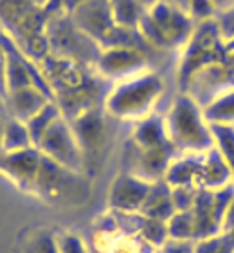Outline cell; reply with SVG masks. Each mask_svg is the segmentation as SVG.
<instances>
[{
    "instance_id": "obj_14",
    "label": "cell",
    "mask_w": 234,
    "mask_h": 253,
    "mask_svg": "<svg viewBox=\"0 0 234 253\" xmlns=\"http://www.w3.org/2000/svg\"><path fill=\"white\" fill-rule=\"evenodd\" d=\"M202 156L204 154H176L163 180L171 188H198L200 190Z\"/></svg>"
},
{
    "instance_id": "obj_10",
    "label": "cell",
    "mask_w": 234,
    "mask_h": 253,
    "mask_svg": "<svg viewBox=\"0 0 234 253\" xmlns=\"http://www.w3.org/2000/svg\"><path fill=\"white\" fill-rule=\"evenodd\" d=\"M152 182L126 171L117 174L107 191V208L113 214H141Z\"/></svg>"
},
{
    "instance_id": "obj_38",
    "label": "cell",
    "mask_w": 234,
    "mask_h": 253,
    "mask_svg": "<svg viewBox=\"0 0 234 253\" xmlns=\"http://www.w3.org/2000/svg\"><path fill=\"white\" fill-rule=\"evenodd\" d=\"M156 253H159V252H156Z\"/></svg>"
},
{
    "instance_id": "obj_35",
    "label": "cell",
    "mask_w": 234,
    "mask_h": 253,
    "mask_svg": "<svg viewBox=\"0 0 234 253\" xmlns=\"http://www.w3.org/2000/svg\"><path fill=\"white\" fill-rule=\"evenodd\" d=\"M137 2H139V4H141V6H143L146 11H148V9L154 8V6H156L157 2H161V0H137Z\"/></svg>"
},
{
    "instance_id": "obj_23",
    "label": "cell",
    "mask_w": 234,
    "mask_h": 253,
    "mask_svg": "<svg viewBox=\"0 0 234 253\" xmlns=\"http://www.w3.org/2000/svg\"><path fill=\"white\" fill-rule=\"evenodd\" d=\"M62 113H60V109L56 105V101H51V103H47L45 107L38 113L36 117H32L28 122H25L28 127V133H30V139H32V145L36 146L39 143V139L43 137V133L51 127V124Z\"/></svg>"
},
{
    "instance_id": "obj_15",
    "label": "cell",
    "mask_w": 234,
    "mask_h": 253,
    "mask_svg": "<svg viewBox=\"0 0 234 253\" xmlns=\"http://www.w3.org/2000/svg\"><path fill=\"white\" fill-rule=\"evenodd\" d=\"M174 156L176 150L172 146H163L154 150H135L131 172H135L137 176L148 182L163 180Z\"/></svg>"
},
{
    "instance_id": "obj_36",
    "label": "cell",
    "mask_w": 234,
    "mask_h": 253,
    "mask_svg": "<svg viewBox=\"0 0 234 253\" xmlns=\"http://www.w3.org/2000/svg\"><path fill=\"white\" fill-rule=\"evenodd\" d=\"M32 2H36L39 6H47V4H51V0H32Z\"/></svg>"
},
{
    "instance_id": "obj_1",
    "label": "cell",
    "mask_w": 234,
    "mask_h": 253,
    "mask_svg": "<svg viewBox=\"0 0 234 253\" xmlns=\"http://www.w3.org/2000/svg\"><path fill=\"white\" fill-rule=\"evenodd\" d=\"M165 94V81L159 73L146 70L118 81L103 100V113L117 120L139 122L152 115Z\"/></svg>"
},
{
    "instance_id": "obj_29",
    "label": "cell",
    "mask_w": 234,
    "mask_h": 253,
    "mask_svg": "<svg viewBox=\"0 0 234 253\" xmlns=\"http://www.w3.org/2000/svg\"><path fill=\"white\" fill-rule=\"evenodd\" d=\"M195 248H197V242H193V240H176V238H169L157 252L159 253H195Z\"/></svg>"
},
{
    "instance_id": "obj_20",
    "label": "cell",
    "mask_w": 234,
    "mask_h": 253,
    "mask_svg": "<svg viewBox=\"0 0 234 253\" xmlns=\"http://www.w3.org/2000/svg\"><path fill=\"white\" fill-rule=\"evenodd\" d=\"M133 229L156 252L169 240V227H167V221H161V219L133 214Z\"/></svg>"
},
{
    "instance_id": "obj_21",
    "label": "cell",
    "mask_w": 234,
    "mask_h": 253,
    "mask_svg": "<svg viewBox=\"0 0 234 253\" xmlns=\"http://www.w3.org/2000/svg\"><path fill=\"white\" fill-rule=\"evenodd\" d=\"M27 148H36L32 145L27 124L23 120H17V118L6 117L4 133H2V152H21V150H27Z\"/></svg>"
},
{
    "instance_id": "obj_6",
    "label": "cell",
    "mask_w": 234,
    "mask_h": 253,
    "mask_svg": "<svg viewBox=\"0 0 234 253\" xmlns=\"http://www.w3.org/2000/svg\"><path fill=\"white\" fill-rule=\"evenodd\" d=\"M234 197V186H227L221 190H198L189 214L193 219L195 242L223 233L225 217Z\"/></svg>"
},
{
    "instance_id": "obj_3",
    "label": "cell",
    "mask_w": 234,
    "mask_h": 253,
    "mask_svg": "<svg viewBox=\"0 0 234 253\" xmlns=\"http://www.w3.org/2000/svg\"><path fill=\"white\" fill-rule=\"evenodd\" d=\"M30 195L54 207H77L90 197V184L86 172L68 169L41 156V165Z\"/></svg>"
},
{
    "instance_id": "obj_39",
    "label": "cell",
    "mask_w": 234,
    "mask_h": 253,
    "mask_svg": "<svg viewBox=\"0 0 234 253\" xmlns=\"http://www.w3.org/2000/svg\"><path fill=\"white\" fill-rule=\"evenodd\" d=\"M233 253H234V252H233Z\"/></svg>"
},
{
    "instance_id": "obj_19",
    "label": "cell",
    "mask_w": 234,
    "mask_h": 253,
    "mask_svg": "<svg viewBox=\"0 0 234 253\" xmlns=\"http://www.w3.org/2000/svg\"><path fill=\"white\" fill-rule=\"evenodd\" d=\"M202 109L210 126H234V84L217 94Z\"/></svg>"
},
{
    "instance_id": "obj_27",
    "label": "cell",
    "mask_w": 234,
    "mask_h": 253,
    "mask_svg": "<svg viewBox=\"0 0 234 253\" xmlns=\"http://www.w3.org/2000/svg\"><path fill=\"white\" fill-rule=\"evenodd\" d=\"M186 11L195 23H204V21H210V19H216L217 13L212 0H188Z\"/></svg>"
},
{
    "instance_id": "obj_5",
    "label": "cell",
    "mask_w": 234,
    "mask_h": 253,
    "mask_svg": "<svg viewBox=\"0 0 234 253\" xmlns=\"http://www.w3.org/2000/svg\"><path fill=\"white\" fill-rule=\"evenodd\" d=\"M227 51V43L216 19L197 23L193 34L184 45V58L180 64V81L186 86L188 81L202 68L214 62H221Z\"/></svg>"
},
{
    "instance_id": "obj_18",
    "label": "cell",
    "mask_w": 234,
    "mask_h": 253,
    "mask_svg": "<svg viewBox=\"0 0 234 253\" xmlns=\"http://www.w3.org/2000/svg\"><path fill=\"white\" fill-rule=\"evenodd\" d=\"M233 184V176L219 156L216 146H212L202 156V172H200V190H221ZM234 186V184H233Z\"/></svg>"
},
{
    "instance_id": "obj_22",
    "label": "cell",
    "mask_w": 234,
    "mask_h": 253,
    "mask_svg": "<svg viewBox=\"0 0 234 253\" xmlns=\"http://www.w3.org/2000/svg\"><path fill=\"white\" fill-rule=\"evenodd\" d=\"M109 6L115 23L126 30H137L146 13L137 0H109Z\"/></svg>"
},
{
    "instance_id": "obj_30",
    "label": "cell",
    "mask_w": 234,
    "mask_h": 253,
    "mask_svg": "<svg viewBox=\"0 0 234 253\" xmlns=\"http://www.w3.org/2000/svg\"><path fill=\"white\" fill-rule=\"evenodd\" d=\"M0 92L6 98V54L0 45Z\"/></svg>"
},
{
    "instance_id": "obj_7",
    "label": "cell",
    "mask_w": 234,
    "mask_h": 253,
    "mask_svg": "<svg viewBox=\"0 0 234 253\" xmlns=\"http://www.w3.org/2000/svg\"><path fill=\"white\" fill-rule=\"evenodd\" d=\"M36 148L41 152V156L53 160L54 163H60L73 171L84 172L86 160H84L82 148L75 137L70 120L64 118L62 115L56 118L51 124V127L43 133Z\"/></svg>"
},
{
    "instance_id": "obj_11",
    "label": "cell",
    "mask_w": 234,
    "mask_h": 253,
    "mask_svg": "<svg viewBox=\"0 0 234 253\" xmlns=\"http://www.w3.org/2000/svg\"><path fill=\"white\" fill-rule=\"evenodd\" d=\"M39 165H41V152L38 148L0 154V176L8 178L15 188L28 195L32 193Z\"/></svg>"
},
{
    "instance_id": "obj_2",
    "label": "cell",
    "mask_w": 234,
    "mask_h": 253,
    "mask_svg": "<svg viewBox=\"0 0 234 253\" xmlns=\"http://www.w3.org/2000/svg\"><path fill=\"white\" fill-rule=\"evenodd\" d=\"M163 118L169 143L176 154H204L214 146L204 109L188 92L174 96Z\"/></svg>"
},
{
    "instance_id": "obj_12",
    "label": "cell",
    "mask_w": 234,
    "mask_h": 253,
    "mask_svg": "<svg viewBox=\"0 0 234 253\" xmlns=\"http://www.w3.org/2000/svg\"><path fill=\"white\" fill-rule=\"evenodd\" d=\"M105 113H103V105L96 107L92 111H86L81 117L70 120L75 137L79 141V145L82 148L84 154V160H86V154H96L103 148L105 143Z\"/></svg>"
},
{
    "instance_id": "obj_34",
    "label": "cell",
    "mask_w": 234,
    "mask_h": 253,
    "mask_svg": "<svg viewBox=\"0 0 234 253\" xmlns=\"http://www.w3.org/2000/svg\"><path fill=\"white\" fill-rule=\"evenodd\" d=\"M163 2H167L171 6H176V8L184 9V11H186V6H188V0H163Z\"/></svg>"
},
{
    "instance_id": "obj_31",
    "label": "cell",
    "mask_w": 234,
    "mask_h": 253,
    "mask_svg": "<svg viewBox=\"0 0 234 253\" xmlns=\"http://www.w3.org/2000/svg\"><path fill=\"white\" fill-rule=\"evenodd\" d=\"M229 229H234V197L231 201V207H229L225 217V225H223V231H229Z\"/></svg>"
},
{
    "instance_id": "obj_9",
    "label": "cell",
    "mask_w": 234,
    "mask_h": 253,
    "mask_svg": "<svg viewBox=\"0 0 234 253\" xmlns=\"http://www.w3.org/2000/svg\"><path fill=\"white\" fill-rule=\"evenodd\" d=\"M113 225L101 227L96 235L92 236L90 250L92 253H156L150 246L144 242L133 229V214L129 216L131 223H120L117 214L111 212Z\"/></svg>"
},
{
    "instance_id": "obj_24",
    "label": "cell",
    "mask_w": 234,
    "mask_h": 253,
    "mask_svg": "<svg viewBox=\"0 0 234 253\" xmlns=\"http://www.w3.org/2000/svg\"><path fill=\"white\" fill-rule=\"evenodd\" d=\"M212 127V137H214V146L227 163L234 184V126H210Z\"/></svg>"
},
{
    "instance_id": "obj_37",
    "label": "cell",
    "mask_w": 234,
    "mask_h": 253,
    "mask_svg": "<svg viewBox=\"0 0 234 253\" xmlns=\"http://www.w3.org/2000/svg\"><path fill=\"white\" fill-rule=\"evenodd\" d=\"M0 107H4V96H2V92H0Z\"/></svg>"
},
{
    "instance_id": "obj_13",
    "label": "cell",
    "mask_w": 234,
    "mask_h": 253,
    "mask_svg": "<svg viewBox=\"0 0 234 253\" xmlns=\"http://www.w3.org/2000/svg\"><path fill=\"white\" fill-rule=\"evenodd\" d=\"M54 101L47 92L36 86H25L19 90L8 92L4 98V109L8 117L28 122L32 117H36L47 103Z\"/></svg>"
},
{
    "instance_id": "obj_26",
    "label": "cell",
    "mask_w": 234,
    "mask_h": 253,
    "mask_svg": "<svg viewBox=\"0 0 234 253\" xmlns=\"http://www.w3.org/2000/svg\"><path fill=\"white\" fill-rule=\"evenodd\" d=\"M56 246L58 253H92L90 244L84 240V236L73 231L56 233Z\"/></svg>"
},
{
    "instance_id": "obj_25",
    "label": "cell",
    "mask_w": 234,
    "mask_h": 253,
    "mask_svg": "<svg viewBox=\"0 0 234 253\" xmlns=\"http://www.w3.org/2000/svg\"><path fill=\"white\" fill-rule=\"evenodd\" d=\"M21 253H58L56 233L49 229H36L25 238Z\"/></svg>"
},
{
    "instance_id": "obj_17",
    "label": "cell",
    "mask_w": 234,
    "mask_h": 253,
    "mask_svg": "<svg viewBox=\"0 0 234 253\" xmlns=\"http://www.w3.org/2000/svg\"><path fill=\"white\" fill-rule=\"evenodd\" d=\"M174 214H176V210H174V205H172L171 186L165 180L152 182L148 197H146L143 208H141V216L169 221Z\"/></svg>"
},
{
    "instance_id": "obj_28",
    "label": "cell",
    "mask_w": 234,
    "mask_h": 253,
    "mask_svg": "<svg viewBox=\"0 0 234 253\" xmlns=\"http://www.w3.org/2000/svg\"><path fill=\"white\" fill-rule=\"evenodd\" d=\"M198 188H171L172 205L176 212H186L193 207L195 197H197Z\"/></svg>"
},
{
    "instance_id": "obj_16",
    "label": "cell",
    "mask_w": 234,
    "mask_h": 253,
    "mask_svg": "<svg viewBox=\"0 0 234 253\" xmlns=\"http://www.w3.org/2000/svg\"><path fill=\"white\" fill-rule=\"evenodd\" d=\"M131 145L135 150H154V148L171 146L167 129H165V118L152 113L143 120L133 122Z\"/></svg>"
},
{
    "instance_id": "obj_32",
    "label": "cell",
    "mask_w": 234,
    "mask_h": 253,
    "mask_svg": "<svg viewBox=\"0 0 234 253\" xmlns=\"http://www.w3.org/2000/svg\"><path fill=\"white\" fill-rule=\"evenodd\" d=\"M212 2H214V6H216L217 13L234 8V0H212Z\"/></svg>"
},
{
    "instance_id": "obj_4",
    "label": "cell",
    "mask_w": 234,
    "mask_h": 253,
    "mask_svg": "<svg viewBox=\"0 0 234 253\" xmlns=\"http://www.w3.org/2000/svg\"><path fill=\"white\" fill-rule=\"evenodd\" d=\"M195 25L197 23L189 17L188 11L161 0L144 13L137 30L148 47L172 49L186 45L195 30Z\"/></svg>"
},
{
    "instance_id": "obj_33",
    "label": "cell",
    "mask_w": 234,
    "mask_h": 253,
    "mask_svg": "<svg viewBox=\"0 0 234 253\" xmlns=\"http://www.w3.org/2000/svg\"><path fill=\"white\" fill-rule=\"evenodd\" d=\"M6 109L0 107V154H2V133H4V120H6Z\"/></svg>"
},
{
    "instance_id": "obj_8",
    "label": "cell",
    "mask_w": 234,
    "mask_h": 253,
    "mask_svg": "<svg viewBox=\"0 0 234 253\" xmlns=\"http://www.w3.org/2000/svg\"><path fill=\"white\" fill-rule=\"evenodd\" d=\"M150 70L148 56L139 47L115 45L101 49L98 60L94 64V72L101 79H111L113 83L124 81L137 73Z\"/></svg>"
}]
</instances>
